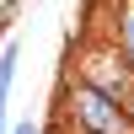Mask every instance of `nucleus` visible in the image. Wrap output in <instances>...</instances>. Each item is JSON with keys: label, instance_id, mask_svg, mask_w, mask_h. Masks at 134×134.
Wrapping results in <instances>:
<instances>
[{"label": "nucleus", "instance_id": "obj_1", "mask_svg": "<svg viewBox=\"0 0 134 134\" xmlns=\"http://www.w3.org/2000/svg\"><path fill=\"white\" fill-rule=\"evenodd\" d=\"M64 124L75 134H134V118L107 91H97L91 81H81V75L64 86Z\"/></svg>", "mask_w": 134, "mask_h": 134}, {"label": "nucleus", "instance_id": "obj_2", "mask_svg": "<svg viewBox=\"0 0 134 134\" xmlns=\"http://www.w3.org/2000/svg\"><path fill=\"white\" fill-rule=\"evenodd\" d=\"M16 64H21V43L16 38H5L0 43V134H5V107H11V86H16Z\"/></svg>", "mask_w": 134, "mask_h": 134}, {"label": "nucleus", "instance_id": "obj_3", "mask_svg": "<svg viewBox=\"0 0 134 134\" xmlns=\"http://www.w3.org/2000/svg\"><path fill=\"white\" fill-rule=\"evenodd\" d=\"M113 48H118V59H124V64H134V0H124V11H118Z\"/></svg>", "mask_w": 134, "mask_h": 134}, {"label": "nucleus", "instance_id": "obj_4", "mask_svg": "<svg viewBox=\"0 0 134 134\" xmlns=\"http://www.w3.org/2000/svg\"><path fill=\"white\" fill-rule=\"evenodd\" d=\"M5 134H43V129H38V124H32V118H21V124H11Z\"/></svg>", "mask_w": 134, "mask_h": 134}]
</instances>
